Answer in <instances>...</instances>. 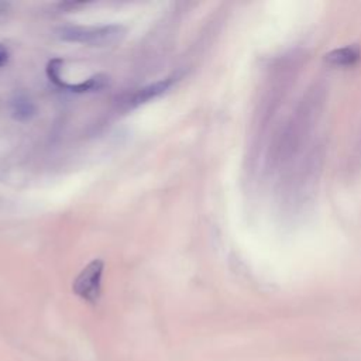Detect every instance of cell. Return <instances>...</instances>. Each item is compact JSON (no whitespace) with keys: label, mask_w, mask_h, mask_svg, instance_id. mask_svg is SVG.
Segmentation results:
<instances>
[{"label":"cell","mask_w":361,"mask_h":361,"mask_svg":"<svg viewBox=\"0 0 361 361\" xmlns=\"http://www.w3.org/2000/svg\"><path fill=\"white\" fill-rule=\"evenodd\" d=\"M56 37L65 42L83 44L89 47H109L126 35V28L118 24L109 25H66L55 31Z\"/></svg>","instance_id":"1"},{"label":"cell","mask_w":361,"mask_h":361,"mask_svg":"<svg viewBox=\"0 0 361 361\" xmlns=\"http://www.w3.org/2000/svg\"><path fill=\"white\" fill-rule=\"evenodd\" d=\"M104 271V262L100 258L90 261L75 278L72 289L76 296L87 303H97L102 295V276Z\"/></svg>","instance_id":"2"},{"label":"cell","mask_w":361,"mask_h":361,"mask_svg":"<svg viewBox=\"0 0 361 361\" xmlns=\"http://www.w3.org/2000/svg\"><path fill=\"white\" fill-rule=\"evenodd\" d=\"M61 68L62 63L58 61H52L48 62L47 65V76L49 78V80L56 85L58 87L68 90V92H73V93H92V92H99L102 89H104L109 85V78L103 73H97L86 80H82L79 83H65L59 79L61 75Z\"/></svg>","instance_id":"3"},{"label":"cell","mask_w":361,"mask_h":361,"mask_svg":"<svg viewBox=\"0 0 361 361\" xmlns=\"http://www.w3.org/2000/svg\"><path fill=\"white\" fill-rule=\"evenodd\" d=\"M175 82V78L171 76V78H165V79H159L151 85H147L138 90H135L127 100H126V104L127 107L130 109H134V107H138L144 103H148L149 100H154L157 97H159L161 94H164Z\"/></svg>","instance_id":"4"},{"label":"cell","mask_w":361,"mask_h":361,"mask_svg":"<svg viewBox=\"0 0 361 361\" xmlns=\"http://www.w3.org/2000/svg\"><path fill=\"white\" fill-rule=\"evenodd\" d=\"M10 113L16 120L27 121L34 117L35 106L27 96L18 94L10 103Z\"/></svg>","instance_id":"5"},{"label":"cell","mask_w":361,"mask_h":361,"mask_svg":"<svg viewBox=\"0 0 361 361\" xmlns=\"http://www.w3.org/2000/svg\"><path fill=\"white\" fill-rule=\"evenodd\" d=\"M327 59L334 65H353L360 59V49L357 47H344L340 49H336L327 55Z\"/></svg>","instance_id":"6"},{"label":"cell","mask_w":361,"mask_h":361,"mask_svg":"<svg viewBox=\"0 0 361 361\" xmlns=\"http://www.w3.org/2000/svg\"><path fill=\"white\" fill-rule=\"evenodd\" d=\"M8 58H10V52L7 47L0 44V68H3L8 62Z\"/></svg>","instance_id":"7"},{"label":"cell","mask_w":361,"mask_h":361,"mask_svg":"<svg viewBox=\"0 0 361 361\" xmlns=\"http://www.w3.org/2000/svg\"><path fill=\"white\" fill-rule=\"evenodd\" d=\"M10 8V3L8 1H0V17L4 16Z\"/></svg>","instance_id":"8"}]
</instances>
